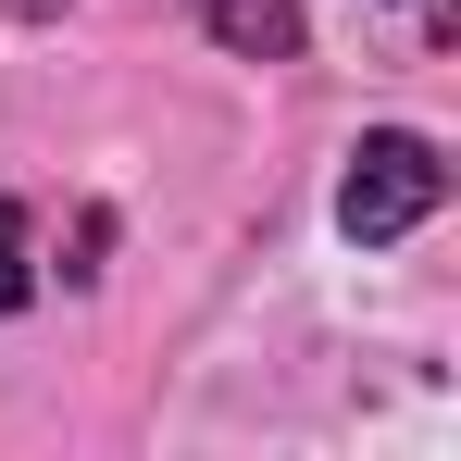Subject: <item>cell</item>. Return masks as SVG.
<instances>
[{
	"label": "cell",
	"instance_id": "3957f363",
	"mask_svg": "<svg viewBox=\"0 0 461 461\" xmlns=\"http://www.w3.org/2000/svg\"><path fill=\"white\" fill-rule=\"evenodd\" d=\"M0 312H25V212L0 200Z\"/></svg>",
	"mask_w": 461,
	"mask_h": 461
},
{
	"label": "cell",
	"instance_id": "7a4b0ae2",
	"mask_svg": "<svg viewBox=\"0 0 461 461\" xmlns=\"http://www.w3.org/2000/svg\"><path fill=\"white\" fill-rule=\"evenodd\" d=\"M212 38L249 50V63H287L300 50V0H212Z\"/></svg>",
	"mask_w": 461,
	"mask_h": 461
},
{
	"label": "cell",
	"instance_id": "6da1fadb",
	"mask_svg": "<svg viewBox=\"0 0 461 461\" xmlns=\"http://www.w3.org/2000/svg\"><path fill=\"white\" fill-rule=\"evenodd\" d=\"M437 200H449V162H437V138L386 125V138H362V150H349V187H337V225L362 237V249H386V237H411V225H424Z\"/></svg>",
	"mask_w": 461,
	"mask_h": 461
}]
</instances>
